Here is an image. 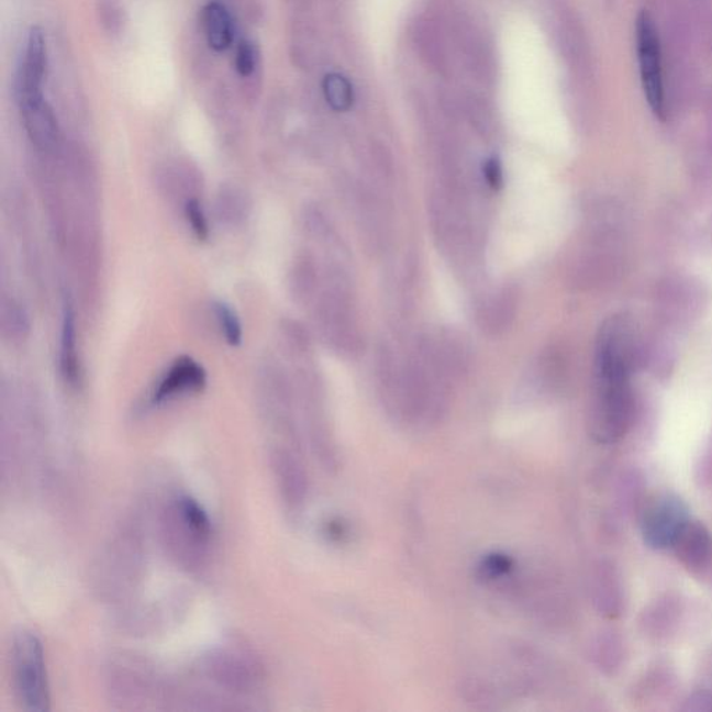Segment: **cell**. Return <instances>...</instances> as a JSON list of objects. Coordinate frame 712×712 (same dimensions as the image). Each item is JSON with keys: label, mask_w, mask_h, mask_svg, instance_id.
Here are the masks:
<instances>
[{"label": "cell", "mask_w": 712, "mask_h": 712, "mask_svg": "<svg viewBox=\"0 0 712 712\" xmlns=\"http://www.w3.org/2000/svg\"><path fill=\"white\" fill-rule=\"evenodd\" d=\"M201 24L208 45L213 51L224 52L233 45V18L223 3L209 2L205 4L201 12Z\"/></svg>", "instance_id": "8"}, {"label": "cell", "mask_w": 712, "mask_h": 712, "mask_svg": "<svg viewBox=\"0 0 712 712\" xmlns=\"http://www.w3.org/2000/svg\"><path fill=\"white\" fill-rule=\"evenodd\" d=\"M256 60V49L253 42L243 41L241 42L237 54H235V70H237L241 77H249L255 71Z\"/></svg>", "instance_id": "18"}, {"label": "cell", "mask_w": 712, "mask_h": 712, "mask_svg": "<svg viewBox=\"0 0 712 712\" xmlns=\"http://www.w3.org/2000/svg\"><path fill=\"white\" fill-rule=\"evenodd\" d=\"M214 313H216L220 327H222L224 337L227 343L238 345L243 340V329H241L240 319L233 308L226 302H214Z\"/></svg>", "instance_id": "15"}, {"label": "cell", "mask_w": 712, "mask_h": 712, "mask_svg": "<svg viewBox=\"0 0 712 712\" xmlns=\"http://www.w3.org/2000/svg\"><path fill=\"white\" fill-rule=\"evenodd\" d=\"M323 93L327 103L337 112H347L354 103V89L342 75L332 73L323 80Z\"/></svg>", "instance_id": "13"}, {"label": "cell", "mask_w": 712, "mask_h": 712, "mask_svg": "<svg viewBox=\"0 0 712 712\" xmlns=\"http://www.w3.org/2000/svg\"><path fill=\"white\" fill-rule=\"evenodd\" d=\"M688 504L677 494H661L646 507L642 515V536L647 547L664 552L672 549L675 542L689 521Z\"/></svg>", "instance_id": "4"}, {"label": "cell", "mask_w": 712, "mask_h": 712, "mask_svg": "<svg viewBox=\"0 0 712 712\" xmlns=\"http://www.w3.org/2000/svg\"><path fill=\"white\" fill-rule=\"evenodd\" d=\"M207 385V374L202 366L190 358L181 356L173 364L165 379L160 381L155 391L154 401L160 404L170 398L186 394V392H198Z\"/></svg>", "instance_id": "7"}, {"label": "cell", "mask_w": 712, "mask_h": 712, "mask_svg": "<svg viewBox=\"0 0 712 712\" xmlns=\"http://www.w3.org/2000/svg\"><path fill=\"white\" fill-rule=\"evenodd\" d=\"M182 521L198 538H208L211 534V521L197 501L182 499L180 502Z\"/></svg>", "instance_id": "14"}, {"label": "cell", "mask_w": 712, "mask_h": 712, "mask_svg": "<svg viewBox=\"0 0 712 712\" xmlns=\"http://www.w3.org/2000/svg\"><path fill=\"white\" fill-rule=\"evenodd\" d=\"M186 214L188 223L192 229L193 234L199 240L205 241L209 237V226L205 212H203L201 203L197 199H190L186 205Z\"/></svg>", "instance_id": "17"}, {"label": "cell", "mask_w": 712, "mask_h": 712, "mask_svg": "<svg viewBox=\"0 0 712 712\" xmlns=\"http://www.w3.org/2000/svg\"><path fill=\"white\" fill-rule=\"evenodd\" d=\"M76 319L70 303L63 309L60 366L67 381L75 383L78 376Z\"/></svg>", "instance_id": "12"}, {"label": "cell", "mask_w": 712, "mask_h": 712, "mask_svg": "<svg viewBox=\"0 0 712 712\" xmlns=\"http://www.w3.org/2000/svg\"><path fill=\"white\" fill-rule=\"evenodd\" d=\"M415 42L419 52L427 65L438 73L448 70L447 44L442 33L431 19H421L415 25Z\"/></svg>", "instance_id": "10"}, {"label": "cell", "mask_w": 712, "mask_h": 712, "mask_svg": "<svg viewBox=\"0 0 712 712\" xmlns=\"http://www.w3.org/2000/svg\"><path fill=\"white\" fill-rule=\"evenodd\" d=\"M633 336L622 316L607 319L596 340L590 433L596 442H620L631 426Z\"/></svg>", "instance_id": "1"}, {"label": "cell", "mask_w": 712, "mask_h": 712, "mask_svg": "<svg viewBox=\"0 0 712 712\" xmlns=\"http://www.w3.org/2000/svg\"><path fill=\"white\" fill-rule=\"evenodd\" d=\"M48 75V46L41 27L30 30L23 55L15 71L14 96L20 108L44 101V84Z\"/></svg>", "instance_id": "5"}, {"label": "cell", "mask_w": 712, "mask_h": 712, "mask_svg": "<svg viewBox=\"0 0 712 712\" xmlns=\"http://www.w3.org/2000/svg\"><path fill=\"white\" fill-rule=\"evenodd\" d=\"M458 41L460 51L464 52L466 62H468L469 69L475 71L481 80L490 76L491 73V57L485 41L476 33L475 29L465 27L460 23L458 30Z\"/></svg>", "instance_id": "11"}, {"label": "cell", "mask_w": 712, "mask_h": 712, "mask_svg": "<svg viewBox=\"0 0 712 712\" xmlns=\"http://www.w3.org/2000/svg\"><path fill=\"white\" fill-rule=\"evenodd\" d=\"M514 567V559L508 557L505 554L494 553L486 555V557L481 559L479 565V575L481 579L494 582V580L504 578V576L510 574Z\"/></svg>", "instance_id": "16"}, {"label": "cell", "mask_w": 712, "mask_h": 712, "mask_svg": "<svg viewBox=\"0 0 712 712\" xmlns=\"http://www.w3.org/2000/svg\"><path fill=\"white\" fill-rule=\"evenodd\" d=\"M15 692L25 710L49 709V686L46 678L44 648L34 633L23 631L14 637L12 652Z\"/></svg>", "instance_id": "2"}, {"label": "cell", "mask_w": 712, "mask_h": 712, "mask_svg": "<svg viewBox=\"0 0 712 712\" xmlns=\"http://www.w3.org/2000/svg\"><path fill=\"white\" fill-rule=\"evenodd\" d=\"M329 536L337 542L342 541L343 537L347 538L348 527L345 526L343 522H330Z\"/></svg>", "instance_id": "20"}, {"label": "cell", "mask_w": 712, "mask_h": 712, "mask_svg": "<svg viewBox=\"0 0 712 712\" xmlns=\"http://www.w3.org/2000/svg\"><path fill=\"white\" fill-rule=\"evenodd\" d=\"M20 109L25 129H27L33 143L42 146V148L54 146L57 137H59V125H57L54 110L46 103L45 99Z\"/></svg>", "instance_id": "9"}, {"label": "cell", "mask_w": 712, "mask_h": 712, "mask_svg": "<svg viewBox=\"0 0 712 712\" xmlns=\"http://www.w3.org/2000/svg\"><path fill=\"white\" fill-rule=\"evenodd\" d=\"M672 552L683 567L690 570L705 568L712 559V536L709 527L692 518L679 534Z\"/></svg>", "instance_id": "6"}, {"label": "cell", "mask_w": 712, "mask_h": 712, "mask_svg": "<svg viewBox=\"0 0 712 712\" xmlns=\"http://www.w3.org/2000/svg\"><path fill=\"white\" fill-rule=\"evenodd\" d=\"M485 178L487 185H489L493 190H499L504 181V175H502V166L500 160L497 158H491L486 162L483 166Z\"/></svg>", "instance_id": "19"}, {"label": "cell", "mask_w": 712, "mask_h": 712, "mask_svg": "<svg viewBox=\"0 0 712 712\" xmlns=\"http://www.w3.org/2000/svg\"><path fill=\"white\" fill-rule=\"evenodd\" d=\"M636 52L644 97L654 116L667 118L661 41L650 14L643 12L636 20Z\"/></svg>", "instance_id": "3"}]
</instances>
